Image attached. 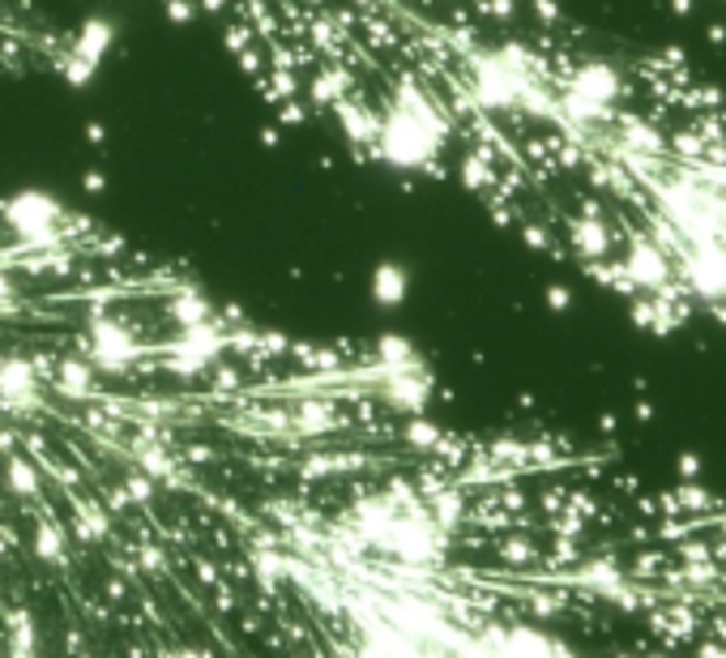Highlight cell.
<instances>
[{
	"label": "cell",
	"instance_id": "cell-23",
	"mask_svg": "<svg viewBox=\"0 0 726 658\" xmlns=\"http://www.w3.org/2000/svg\"><path fill=\"white\" fill-rule=\"evenodd\" d=\"M9 628H13V650H26V655H35V624L26 612H13L9 616Z\"/></svg>",
	"mask_w": 726,
	"mask_h": 658
},
{
	"label": "cell",
	"instance_id": "cell-36",
	"mask_svg": "<svg viewBox=\"0 0 726 658\" xmlns=\"http://www.w3.org/2000/svg\"><path fill=\"white\" fill-rule=\"evenodd\" d=\"M599 427H603L607 436H615V432H619V420H615V415H603V420H599Z\"/></svg>",
	"mask_w": 726,
	"mask_h": 658
},
{
	"label": "cell",
	"instance_id": "cell-9",
	"mask_svg": "<svg viewBox=\"0 0 726 658\" xmlns=\"http://www.w3.org/2000/svg\"><path fill=\"white\" fill-rule=\"evenodd\" d=\"M47 386L56 389L60 398L90 402V398H99V372L90 368L86 355H56L52 359V372H47Z\"/></svg>",
	"mask_w": 726,
	"mask_h": 658
},
{
	"label": "cell",
	"instance_id": "cell-7",
	"mask_svg": "<svg viewBox=\"0 0 726 658\" xmlns=\"http://www.w3.org/2000/svg\"><path fill=\"white\" fill-rule=\"evenodd\" d=\"M560 227H565V239L577 261H603V257H615V248H619L612 214H565Z\"/></svg>",
	"mask_w": 726,
	"mask_h": 658
},
{
	"label": "cell",
	"instance_id": "cell-19",
	"mask_svg": "<svg viewBox=\"0 0 726 658\" xmlns=\"http://www.w3.org/2000/svg\"><path fill=\"white\" fill-rule=\"evenodd\" d=\"M517 235H522L526 248H535V253H556V257H560V244L551 239L547 223H538V219H517Z\"/></svg>",
	"mask_w": 726,
	"mask_h": 658
},
{
	"label": "cell",
	"instance_id": "cell-14",
	"mask_svg": "<svg viewBox=\"0 0 726 658\" xmlns=\"http://www.w3.org/2000/svg\"><path fill=\"white\" fill-rule=\"evenodd\" d=\"M0 462H4L9 497H18V501H38V492H43V475H38V466L31 462L26 454H4Z\"/></svg>",
	"mask_w": 726,
	"mask_h": 658
},
{
	"label": "cell",
	"instance_id": "cell-12",
	"mask_svg": "<svg viewBox=\"0 0 726 658\" xmlns=\"http://www.w3.org/2000/svg\"><path fill=\"white\" fill-rule=\"evenodd\" d=\"M368 291H372V304H377V309H384V312L402 309L406 295H411V270H406L402 261H381V266L372 270Z\"/></svg>",
	"mask_w": 726,
	"mask_h": 658
},
{
	"label": "cell",
	"instance_id": "cell-28",
	"mask_svg": "<svg viewBox=\"0 0 726 658\" xmlns=\"http://www.w3.org/2000/svg\"><path fill=\"white\" fill-rule=\"evenodd\" d=\"M81 193L86 197H99V193H108V176L99 171V167H90L86 176H81Z\"/></svg>",
	"mask_w": 726,
	"mask_h": 658
},
{
	"label": "cell",
	"instance_id": "cell-20",
	"mask_svg": "<svg viewBox=\"0 0 726 658\" xmlns=\"http://www.w3.org/2000/svg\"><path fill=\"white\" fill-rule=\"evenodd\" d=\"M470 9L488 22H517L522 18V0H470Z\"/></svg>",
	"mask_w": 726,
	"mask_h": 658
},
{
	"label": "cell",
	"instance_id": "cell-22",
	"mask_svg": "<svg viewBox=\"0 0 726 658\" xmlns=\"http://www.w3.org/2000/svg\"><path fill=\"white\" fill-rule=\"evenodd\" d=\"M124 492H129L133 504H150L154 492H158V483H154L150 475H142V470H129V475H124Z\"/></svg>",
	"mask_w": 726,
	"mask_h": 658
},
{
	"label": "cell",
	"instance_id": "cell-32",
	"mask_svg": "<svg viewBox=\"0 0 726 658\" xmlns=\"http://www.w3.org/2000/svg\"><path fill=\"white\" fill-rule=\"evenodd\" d=\"M86 142H94V146H103V142H108V129H103L99 120H90V124H86Z\"/></svg>",
	"mask_w": 726,
	"mask_h": 658
},
{
	"label": "cell",
	"instance_id": "cell-4",
	"mask_svg": "<svg viewBox=\"0 0 726 658\" xmlns=\"http://www.w3.org/2000/svg\"><path fill=\"white\" fill-rule=\"evenodd\" d=\"M675 274L692 291V300H718L726 291V244L718 235L710 239H692L675 253Z\"/></svg>",
	"mask_w": 726,
	"mask_h": 658
},
{
	"label": "cell",
	"instance_id": "cell-26",
	"mask_svg": "<svg viewBox=\"0 0 726 658\" xmlns=\"http://www.w3.org/2000/svg\"><path fill=\"white\" fill-rule=\"evenodd\" d=\"M543 300H547V309H551V312H569V309H573V287H565V282H551V287L543 291Z\"/></svg>",
	"mask_w": 726,
	"mask_h": 658
},
{
	"label": "cell",
	"instance_id": "cell-15",
	"mask_svg": "<svg viewBox=\"0 0 726 658\" xmlns=\"http://www.w3.org/2000/svg\"><path fill=\"white\" fill-rule=\"evenodd\" d=\"M398 436H402L411 449H420V454H436V449L445 445V436H449V432H445L440 424H432L427 415H406L402 427H398Z\"/></svg>",
	"mask_w": 726,
	"mask_h": 658
},
{
	"label": "cell",
	"instance_id": "cell-1",
	"mask_svg": "<svg viewBox=\"0 0 726 658\" xmlns=\"http://www.w3.org/2000/svg\"><path fill=\"white\" fill-rule=\"evenodd\" d=\"M377 112H381V133H377L372 158H381L393 171H432V176L445 171V155L458 129H454V116L445 112L440 94L423 86L415 69L393 78Z\"/></svg>",
	"mask_w": 726,
	"mask_h": 658
},
{
	"label": "cell",
	"instance_id": "cell-35",
	"mask_svg": "<svg viewBox=\"0 0 726 658\" xmlns=\"http://www.w3.org/2000/svg\"><path fill=\"white\" fill-rule=\"evenodd\" d=\"M261 142H266V146H278V142H282V129H278V124H269L266 133H261Z\"/></svg>",
	"mask_w": 726,
	"mask_h": 658
},
{
	"label": "cell",
	"instance_id": "cell-10",
	"mask_svg": "<svg viewBox=\"0 0 726 658\" xmlns=\"http://www.w3.org/2000/svg\"><path fill=\"white\" fill-rule=\"evenodd\" d=\"M381 393H384V406H389V411H398V415H423L427 393H432V381L420 372V364H415V368H389Z\"/></svg>",
	"mask_w": 726,
	"mask_h": 658
},
{
	"label": "cell",
	"instance_id": "cell-25",
	"mask_svg": "<svg viewBox=\"0 0 726 658\" xmlns=\"http://www.w3.org/2000/svg\"><path fill=\"white\" fill-rule=\"evenodd\" d=\"M163 9H167V18H171V22H180V26H189V22L201 18L197 0H163Z\"/></svg>",
	"mask_w": 726,
	"mask_h": 658
},
{
	"label": "cell",
	"instance_id": "cell-6",
	"mask_svg": "<svg viewBox=\"0 0 726 658\" xmlns=\"http://www.w3.org/2000/svg\"><path fill=\"white\" fill-rule=\"evenodd\" d=\"M615 257H619V266H624V274L633 278L637 291H658L662 282L675 278V261H671V257H667V253H662L641 227H633V232L619 239Z\"/></svg>",
	"mask_w": 726,
	"mask_h": 658
},
{
	"label": "cell",
	"instance_id": "cell-13",
	"mask_svg": "<svg viewBox=\"0 0 726 658\" xmlns=\"http://www.w3.org/2000/svg\"><path fill=\"white\" fill-rule=\"evenodd\" d=\"M219 316V304L210 300V295H201V291H171V300H167V321L176 325V330H189V325H205V321H214Z\"/></svg>",
	"mask_w": 726,
	"mask_h": 658
},
{
	"label": "cell",
	"instance_id": "cell-5",
	"mask_svg": "<svg viewBox=\"0 0 726 658\" xmlns=\"http://www.w3.org/2000/svg\"><path fill=\"white\" fill-rule=\"evenodd\" d=\"M52 364H38L31 355H0V406L13 420H31L43 411V381Z\"/></svg>",
	"mask_w": 726,
	"mask_h": 658
},
{
	"label": "cell",
	"instance_id": "cell-24",
	"mask_svg": "<svg viewBox=\"0 0 726 658\" xmlns=\"http://www.w3.org/2000/svg\"><path fill=\"white\" fill-rule=\"evenodd\" d=\"M530 13H535L538 26H565V4L560 0H530Z\"/></svg>",
	"mask_w": 726,
	"mask_h": 658
},
{
	"label": "cell",
	"instance_id": "cell-18",
	"mask_svg": "<svg viewBox=\"0 0 726 658\" xmlns=\"http://www.w3.org/2000/svg\"><path fill=\"white\" fill-rule=\"evenodd\" d=\"M381 359L389 364V368H415L420 364V355H415V347L402 338V334H384L381 338Z\"/></svg>",
	"mask_w": 726,
	"mask_h": 658
},
{
	"label": "cell",
	"instance_id": "cell-31",
	"mask_svg": "<svg viewBox=\"0 0 726 658\" xmlns=\"http://www.w3.org/2000/svg\"><path fill=\"white\" fill-rule=\"evenodd\" d=\"M696 658H726V642H718V637H710V642H701V650H696Z\"/></svg>",
	"mask_w": 726,
	"mask_h": 658
},
{
	"label": "cell",
	"instance_id": "cell-38",
	"mask_svg": "<svg viewBox=\"0 0 726 658\" xmlns=\"http://www.w3.org/2000/svg\"><path fill=\"white\" fill-rule=\"evenodd\" d=\"M74 655H77V650H74ZM77 658H90V655H77Z\"/></svg>",
	"mask_w": 726,
	"mask_h": 658
},
{
	"label": "cell",
	"instance_id": "cell-2",
	"mask_svg": "<svg viewBox=\"0 0 726 658\" xmlns=\"http://www.w3.org/2000/svg\"><path fill=\"white\" fill-rule=\"evenodd\" d=\"M0 227L9 232L18 257L26 253H47V248H60L69 244V235L86 227L81 214H69L60 201L43 189H18L13 197L0 201Z\"/></svg>",
	"mask_w": 726,
	"mask_h": 658
},
{
	"label": "cell",
	"instance_id": "cell-8",
	"mask_svg": "<svg viewBox=\"0 0 726 658\" xmlns=\"http://www.w3.org/2000/svg\"><path fill=\"white\" fill-rule=\"evenodd\" d=\"M334 116H338V124H343L346 142H350L359 155H372L377 133H381V112H377L368 99H359V90L346 94L343 103H334Z\"/></svg>",
	"mask_w": 726,
	"mask_h": 658
},
{
	"label": "cell",
	"instance_id": "cell-3",
	"mask_svg": "<svg viewBox=\"0 0 726 658\" xmlns=\"http://www.w3.org/2000/svg\"><path fill=\"white\" fill-rule=\"evenodd\" d=\"M81 355L90 359V368L99 377H129V372L142 368V359L154 355V350L146 347V338L137 334V325L129 316L103 309L94 312V321L81 334Z\"/></svg>",
	"mask_w": 726,
	"mask_h": 658
},
{
	"label": "cell",
	"instance_id": "cell-11",
	"mask_svg": "<svg viewBox=\"0 0 726 658\" xmlns=\"http://www.w3.org/2000/svg\"><path fill=\"white\" fill-rule=\"evenodd\" d=\"M69 47H74L77 56H86L90 65H99V69H103L108 52L115 47V22L112 18H103V13H90L74 35H69Z\"/></svg>",
	"mask_w": 726,
	"mask_h": 658
},
{
	"label": "cell",
	"instance_id": "cell-33",
	"mask_svg": "<svg viewBox=\"0 0 726 658\" xmlns=\"http://www.w3.org/2000/svg\"><path fill=\"white\" fill-rule=\"evenodd\" d=\"M667 9L680 13V18H692L696 13V0H667Z\"/></svg>",
	"mask_w": 726,
	"mask_h": 658
},
{
	"label": "cell",
	"instance_id": "cell-37",
	"mask_svg": "<svg viewBox=\"0 0 726 658\" xmlns=\"http://www.w3.org/2000/svg\"><path fill=\"white\" fill-rule=\"evenodd\" d=\"M176 658H197V650H189V646H185V650H176Z\"/></svg>",
	"mask_w": 726,
	"mask_h": 658
},
{
	"label": "cell",
	"instance_id": "cell-17",
	"mask_svg": "<svg viewBox=\"0 0 726 658\" xmlns=\"http://www.w3.org/2000/svg\"><path fill=\"white\" fill-rule=\"evenodd\" d=\"M35 556L43 565H65V531L56 522H35Z\"/></svg>",
	"mask_w": 726,
	"mask_h": 658
},
{
	"label": "cell",
	"instance_id": "cell-30",
	"mask_svg": "<svg viewBox=\"0 0 726 658\" xmlns=\"http://www.w3.org/2000/svg\"><path fill=\"white\" fill-rule=\"evenodd\" d=\"M142 569H150V573H163V551L158 547H142Z\"/></svg>",
	"mask_w": 726,
	"mask_h": 658
},
{
	"label": "cell",
	"instance_id": "cell-27",
	"mask_svg": "<svg viewBox=\"0 0 726 658\" xmlns=\"http://www.w3.org/2000/svg\"><path fill=\"white\" fill-rule=\"evenodd\" d=\"M701 470H705V462H701V454H692V449H684L680 458H675V479L684 483V479H701Z\"/></svg>",
	"mask_w": 726,
	"mask_h": 658
},
{
	"label": "cell",
	"instance_id": "cell-16",
	"mask_svg": "<svg viewBox=\"0 0 726 658\" xmlns=\"http://www.w3.org/2000/svg\"><path fill=\"white\" fill-rule=\"evenodd\" d=\"M56 74H60V78L69 81V86H74V90H86V86H90V81L99 78V65H90V60H86V56H77L74 47H69V43H65V47H60V52H56Z\"/></svg>",
	"mask_w": 726,
	"mask_h": 658
},
{
	"label": "cell",
	"instance_id": "cell-34",
	"mask_svg": "<svg viewBox=\"0 0 726 658\" xmlns=\"http://www.w3.org/2000/svg\"><path fill=\"white\" fill-rule=\"evenodd\" d=\"M633 415H637L641 424H650V420H654V406H650V402H637V406H633Z\"/></svg>",
	"mask_w": 726,
	"mask_h": 658
},
{
	"label": "cell",
	"instance_id": "cell-29",
	"mask_svg": "<svg viewBox=\"0 0 726 658\" xmlns=\"http://www.w3.org/2000/svg\"><path fill=\"white\" fill-rule=\"evenodd\" d=\"M103 504H108L112 513H129V504L133 501H129V492H124V483H120V488H108V501Z\"/></svg>",
	"mask_w": 726,
	"mask_h": 658
},
{
	"label": "cell",
	"instance_id": "cell-21",
	"mask_svg": "<svg viewBox=\"0 0 726 658\" xmlns=\"http://www.w3.org/2000/svg\"><path fill=\"white\" fill-rule=\"evenodd\" d=\"M273 124H278V129H300V124H308L304 94H295V99H278V103H273Z\"/></svg>",
	"mask_w": 726,
	"mask_h": 658
}]
</instances>
